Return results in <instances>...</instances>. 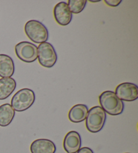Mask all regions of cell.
Returning a JSON list of instances; mask_svg holds the SVG:
<instances>
[{"label":"cell","mask_w":138,"mask_h":153,"mask_svg":"<svg viewBox=\"0 0 138 153\" xmlns=\"http://www.w3.org/2000/svg\"><path fill=\"white\" fill-rule=\"evenodd\" d=\"M100 107L111 115H119L123 113L124 103L113 91H107L99 96Z\"/></svg>","instance_id":"cell-1"},{"label":"cell","mask_w":138,"mask_h":153,"mask_svg":"<svg viewBox=\"0 0 138 153\" xmlns=\"http://www.w3.org/2000/svg\"><path fill=\"white\" fill-rule=\"evenodd\" d=\"M24 31L28 39L37 44L45 43L49 39V32L47 27L38 20L28 21L24 26Z\"/></svg>","instance_id":"cell-2"},{"label":"cell","mask_w":138,"mask_h":153,"mask_svg":"<svg viewBox=\"0 0 138 153\" xmlns=\"http://www.w3.org/2000/svg\"><path fill=\"white\" fill-rule=\"evenodd\" d=\"M34 92L29 88H22L18 91L11 100V106L15 111L22 112L28 109L35 101Z\"/></svg>","instance_id":"cell-3"},{"label":"cell","mask_w":138,"mask_h":153,"mask_svg":"<svg viewBox=\"0 0 138 153\" xmlns=\"http://www.w3.org/2000/svg\"><path fill=\"white\" fill-rule=\"evenodd\" d=\"M107 115L100 106L92 107L86 118V127L91 133H97L104 127Z\"/></svg>","instance_id":"cell-4"},{"label":"cell","mask_w":138,"mask_h":153,"mask_svg":"<svg viewBox=\"0 0 138 153\" xmlns=\"http://www.w3.org/2000/svg\"><path fill=\"white\" fill-rule=\"evenodd\" d=\"M39 64L46 68H51L56 64L57 61V55L55 48L52 45L45 42L41 43L37 47Z\"/></svg>","instance_id":"cell-5"},{"label":"cell","mask_w":138,"mask_h":153,"mask_svg":"<svg viewBox=\"0 0 138 153\" xmlns=\"http://www.w3.org/2000/svg\"><path fill=\"white\" fill-rule=\"evenodd\" d=\"M16 56L25 63H33L37 59L38 49L37 47L30 42L22 41L15 46Z\"/></svg>","instance_id":"cell-6"},{"label":"cell","mask_w":138,"mask_h":153,"mask_svg":"<svg viewBox=\"0 0 138 153\" xmlns=\"http://www.w3.org/2000/svg\"><path fill=\"white\" fill-rule=\"evenodd\" d=\"M115 93L122 101H134L138 98V87L133 83H121L116 86Z\"/></svg>","instance_id":"cell-7"},{"label":"cell","mask_w":138,"mask_h":153,"mask_svg":"<svg viewBox=\"0 0 138 153\" xmlns=\"http://www.w3.org/2000/svg\"><path fill=\"white\" fill-rule=\"evenodd\" d=\"M53 15L57 24L63 26L68 25L72 20V14L69 9L68 4L64 1H61L55 6Z\"/></svg>","instance_id":"cell-8"},{"label":"cell","mask_w":138,"mask_h":153,"mask_svg":"<svg viewBox=\"0 0 138 153\" xmlns=\"http://www.w3.org/2000/svg\"><path fill=\"white\" fill-rule=\"evenodd\" d=\"M63 144L67 153H76L81 149V136L76 131H69L65 136Z\"/></svg>","instance_id":"cell-9"},{"label":"cell","mask_w":138,"mask_h":153,"mask_svg":"<svg viewBox=\"0 0 138 153\" xmlns=\"http://www.w3.org/2000/svg\"><path fill=\"white\" fill-rule=\"evenodd\" d=\"M31 153H55L56 146L53 142L48 139H37L31 144Z\"/></svg>","instance_id":"cell-10"},{"label":"cell","mask_w":138,"mask_h":153,"mask_svg":"<svg viewBox=\"0 0 138 153\" xmlns=\"http://www.w3.org/2000/svg\"><path fill=\"white\" fill-rule=\"evenodd\" d=\"M14 71V62L12 57L6 54H0V77L11 78Z\"/></svg>","instance_id":"cell-11"},{"label":"cell","mask_w":138,"mask_h":153,"mask_svg":"<svg viewBox=\"0 0 138 153\" xmlns=\"http://www.w3.org/2000/svg\"><path fill=\"white\" fill-rule=\"evenodd\" d=\"M88 108L86 105L78 104L71 108L68 113V118L73 123H80L87 117Z\"/></svg>","instance_id":"cell-12"},{"label":"cell","mask_w":138,"mask_h":153,"mask_svg":"<svg viewBox=\"0 0 138 153\" xmlns=\"http://www.w3.org/2000/svg\"><path fill=\"white\" fill-rule=\"evenodd\" d=\"M16 88V82L12 78L0 79V100H5L11 95Z\"/></svg>","instance_id":"cell-13"},{"label":"cell","mask_w":138,"mask_h":153,"mask_svg":"<svg viewBox=\"0 0 138 153\" xmlns=\"http://www.w3.org/2000/svg\"><path fill=\"white\" fill-rule=\"evenodd\" d=\"M15 116V111L11 105L6 103L0 106V126L6 127L12 123Z\"/></svg>","instance_id":"cell-14"},{"label":"cell","mask_w":138,"mask_h":153,"mask_svg":"<svg viewBox=\"0 0 138 153\" xmlns=\"http://www.w3.org/2000/svg\"><path fill=\"white\" fill-rule=\"evenodd\" d=\"M86 3V0H69L68 6L71 14H77L83 11Z\"/></svg>","instance_id":"cell-15"},{"label":"cell","mask_w":138,"mask_h":153,"mask_svg":"<svg viewBox=\"0 0 138 153\" xmlns=\"http://www.w3.org/2000/svg\"><path fill=\"white\" fill-rule=\"evenodd\" d=\"M122 2L121 0H105V3L110 7L118 6Z\"/></svg>","instance_id":"cell-16"},{"label":"cell","mask_w":138,"mask_h":153,"mask_svg":"<svg viewBox=\"0 0 138 153\" xmlns=\"http://www.w3.org/2000/svg\"><path fill=\"white\" fill-rule=\"evenodd\" d=\"M76 153H94V152L88 147H83L79 149Z\"/></svg>","instance_id":"cell-17"},{"label":"cell","mask_w":138,"mask_h":153,"mask_svg":"<svg viewBox=\"0 0 138 153\" xmlns=\"http://www.w3.org/2000/svg\"><path fill=\"white\" fill-rule=\"evenodd\" d=\"M100 1V0H98V1H90V2H92V3H96V2H99Z\"/></svg>","instance_id":"cell-18"},{"label":"cell","mask_w":138,"mask_h":153,"mask_svg":"<svg viewBox=\"0 0 138 153\" xmlns=\"http://www.w3.org/2000/svg\"><path fill=\"white\" fill-rule=\"evenodd\" d=\"M125 153H129V152H125Z\"/></svg>","instance_id":"cell-19"}]
</instances>
